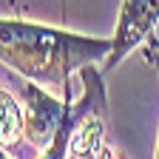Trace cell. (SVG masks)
<instances>
[{"label": "cell", "mask_w": 159, "mask_h": 159, "mask_svg": "<svg viewBox=\"0 0 159 159\" xmlns=\"http://www.w3.org/2000/svg\"><path fill=\"white\" fill-rule=\"evenodd\" d=\"M114 37H88L31 20H0V60L3 68L43 85L63 99H74V71L108 60Z\"/></svg>", "instance_id": "obj_1"}, {"label": "cell", "mask_w": 159, "mask_h": 159, "mask_svg": "<svg viewBox=\"0 0 159 159\" xmlns=\"http://www.w3.org/2000/svg\"><path fill=\"white\" fill-rule=\"evenodd\" d=\"M14 83H17L20 99H23L20 105H23V119H26V136L34 148L43 151L54 142L60 125H63L66 111H68V99L57 97L54 91L31 83L26 77L14 80Z\"/></svg>", "instance_id": "obj_2"}, {"label": "cell", "mask_w": 159, "mask_h": 159, "mask_svg": "<svg viewBox=\"0 0 159 159\" xmlns=\"http://www.w3.org/2000/svg\"><path fill=\"white\" fill-rule=\"evenodd\" d=\"M159 23V0H122L114 29V51L108 54L102 71L116 68L122 60L153 37V26Z\"/></svg>", "instance_id": "obj_3"}, {"label": "cell", "mask_w": 159, "mask_h": 159, "mask_svg": "<svg viewBox=\"0 0 159 159\" xmlns=\"http://www.w3.org/2000/svg\"><path fill=\"white\" fill-rule=\"evenodd\" d=\"M77 74H80V80H83V97H80L77 102L68 99V111H66V119H63V125H60L54 142L40 151L37 159H66L68 142H71V134H74L77 122L91 108H97V105L105 102V85H102V74L97 71V66H85V68H80Z\"/></svg>", "instance_id": "obj_4"}, {"label": "cell", "mask_w": 159, "mask_h": 159, "mask_svg": "<svg viewBox=\"0 0 159 159\" xmlns=\"http://www.w3.org/2000/svg\"><path fill=\"white\" fill-rule=\"evenodd\" d=\"M105 102L91 108L83 119L77 122L71 142H68V153L66 159H99L102 156V136H105Z\"/></svg>", "instance_id": "obj_5"}, {"label": "cell", "mask_w": 159, "mask_h": 159, "mask_svg": "<svg viewBox=\"0 0 159 159\" xmlns=\"http://www.w3.org/2000/svg\"><path fill=\"white\" fill-rule=\"evenodd\" d=\"M26 134V119H23V105L14 99V94L3 85L0 88V148L11 151L20 136Z\"/></svg>", "instance_id": "obj_6"}, {"label": "cell", "mask_w": 159, "mask_h": 159, "mask_svg": "<svg viewBox=\"0 0 159 159\" xmlns=\"http://www.w3.org/2000/svg\"><path fill=\"white\" fill-rule=\"evenodd\" d=\"M148 54H151V63L156 66V74H159V43L151 37L148 40ZM153 159H159V136H156V151H153Z\"/></svg>", "instance_id": "obj_7"}, {"label": "cell", "mask_w": 159, "mask_h": 159, "mask_svg": "<svg viewBox=\"0 0 159 159\" xmlns=\"http://www.w3.org/2000/svg\"><path fill=\"white\" fill-rule=\"evenodd\" d=\"M99 159H119V156H114V151H108V148H105V151H102V156H99Z\"/></svg>", "instance_id": "obj_8"}, {"label": "cell", "mask_w": 159, "mask_h": 159, "mask_svg": "<svg viewBox=\"0 0 159 159\" xmlns=\"http://www.w3.org/2000/svg\"><path fill=\"white\" fill-rule=\"evenodd\" d=\"M0 159H11V153H9V151H3V153H0Z\"/></svg>", "instance_id": "obj_9"}]
</instances>
